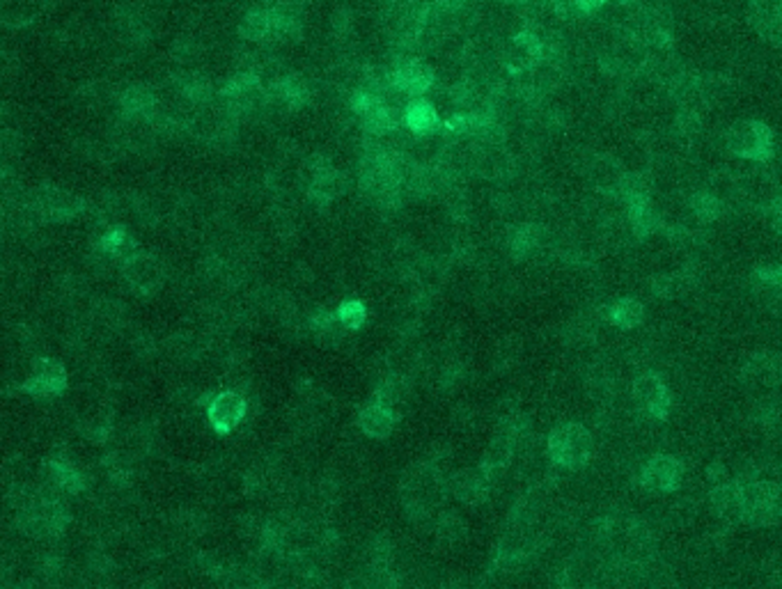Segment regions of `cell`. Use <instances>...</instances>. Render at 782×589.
I'll return each instance as SVG.
<instances>
[{"mask_svg": "<svg viewBox=\"0 0 782 589\" xmlns=\"http://www.w3.org/2000/svg\"><path fill=\"white\" fill-rule=\"evenodd\" d=\"M358 424H361L365 436L374 438V441H381V438H388L393 434L397 424V413L393 404H388L386 399L379 397L363 408L361 415H358Z\"/></svg>", "mask_w": 782, "mask_h": 589, "instance_id": "2e32d148", "label": "cell"}, {"mask_svg": "<svg viewBox=\"0 0 782 589\" xmlns=\"http://www.w3.org/2000/svg\"><path fill=\"white\" fill-rule=\"evenodd\" d=\"M542 246V230L537 225H519L510 237V250L516 257H528Z\"/></svg>", "mask_w": 782, "mask_h": 589, "instance_id": "d4e9b609", "label": "cell"}, {"mask_svg": "<svg viewBox=\"0 0 782 589\" xmlns=\"http://www.w3.org/2000/svg\"><path fill=\"white\" fill-rule=\"evenodd\" d=\"M239 37L246 42H269L271 37V10L269 5H255L239 21Z\"/></svg>", "mask_w": 782, "mask_h": 589, "instance_id": "44dd1931", "label": "cell"}, {"mask_svg": "<svg viewBox=\"0 0 782 589\" xmlns=\"http://www.w3.org/2000/svg\"><path fill=\"white\" fill-rule=\"evenodd\" d=\"M744 379L750 386H778L782 383V360L773 353H757L744 365Z\"/></svg>", "mask_w": 782, "mask_h": 589, "instance_id": "ac0fdd59", "label": "cell"}, {"mask_svg": "<svg viewBox=\"0 0 782 589\" xmlns=\"http://www.w3.org/2000/svg\"><path fill=\"white\" fill-rule=\"evenodd\" d=\"M627 172L629 170H624L620 161L613 159V156H606V154L594 156L592 163L588 166V177H590L592 186L597 188L599 193L611 195V198H615V195L620 193Z\"/></svg>", "mask_w": 782, "mask_h": 589, "instance_id": "e0dca14e", "label": "cell"}, {"mask_svg": "<svg viewBox=\"0 0 782 589\" xmlns=\"http://www.w3.org/2000/svg\"><path fill=\"white\" fill-rule=\"evenodd\" d=\"M565 14H594L601 10L608 0H555Z\"/></svg>", "mask_w": 782, "mask_h": 589, "instance_id": "f1b7e54d", "label": "cell"}, {"mask_svg": "<svg viewBox=\"0 0 782 589\" xmlns=\"http://www.w3.org/2000/svg\"><path fill=\"white\" fill-rule=\"evenodd\" d=\"M122 271L124 280H127L129 287L136 289L138 294H154L156 289L163 285V280H166V269H163L159 259L150 253H140V250L124 259Z\"/></svg>", "mask_w": 782, "mask_h": 589, "instance_id": "52a82bcc", "label": "cell"}, {"mask_svg": "<svg viewBox=\"0 0 782 589\" xmlns=\"http://www.w3.org/2000/svg\"><path fill=\"white\" fill-rule=\"evenodd\" d=\"M404 127L406 131H411L413 136L418 138H432L441 131L443 120L439 108H436L432 101L416 97L411 99L404 108Z\"/></svg>", "mask_w": 782, "mask_h": 589, "instance_id": "5bb4252c", "label": "cell"}, {"mask_svg": "<svg viewBox=\"0 0 782 589\" xmlns=\"http://www.w3.org/2000/svg\"><path fill=\"white\" fill-rule=\"evenodd\" d=\"M338 317L347 331H358L367 321V310L361 301H344L338 310Z\"/></svg>", "mask_w": 782, "mask_h": 589, "instance_id": "4316f807", "label": "cell"}, {"mask_svg": "<svg viewBox=\"0 0 782 589\" xmlns=\"http://www.w3.org/2000/svg\"><path fill=\"white\" fill-rule=\"evenodd\" d=\"M308 188L317 202H331L344 191V177L326 159H315L308 163Z\"/></svg>", "mask_w": 782, "mask_h": 589, "instance_id": "4fadbf2b", "label": "cell"}, {"mask_svg": "<svg viewBox=\"0 0 782 589\" xmlns=\"http://www.w3.org/2000/svg\"><path fill=\"white\" fill-rule=\"evenodd\" d=\"M49 477L58 491L78 493L83 489L81 473H78L74 463L67 461V459H53L51 466H49Z\"/></svg>", "mask_w": 782, "mask_h": 589, "instance_id": "603a6c76", "label": "cell"}, {"mask_svg": "<svg viewBox=\"0 0 782 589\" xmlns=\"http://www.w3.org/2000/svg\"><path fill=\"white\" fill-rule=\"evenodd\" d=\"M608 317H611V324L620 328V331H633V328L643 324L645 308L638 298L624 296L613 303V308L608 310Z\"/></svg>", "mask_w": 782, "mask_h": 589, "instance_id": "7402d4cb", "label": "cell"}, {"mask_svg": "<svg viewBox=\"0 0 782 589\" xmlns=\"http://www.w3.org/2000/svg\"><path fill=\"white\" fill-rule=\"evenodd\" d=\"M725 147L741 161L766 163L776 154V138H773L769 124L760 120H739L727 129Z\"/></svg>", "mask_w": 782, "mask_h": 589, "instance_id": "3957f363", "label": "cell"}, {"mask_svg": "<svg viewBox=\"0 0 782 589\" xmlns=\"http://www.w3.org/2000/svg\"><path fill=\"white\" fill-rule=\"evenodd\" d=\"M744 484V523L755 528L778 523L782 518V479L766 477L762 473L737 475Z\"/></svg>", "mask_w": 782, "mask_h": 589, "instance_id": "6da1fadb", "label": "cell"}, {"mask_svg": "<svg viewBox=\"0 0 782 589\" xmlns=\"http://www.w3.org/2000/svg\"><path fill=\"white\" fill-rule=\"evenodd\" d=\"M436 528H439V537H441L443 541H457V539L464 537L466 525H464V521H461V518H459L457 514L445 512V514L439 518V525H436Z\"/></svg>", "mask_w": 782, "mask_h": 589, "instance_id": "83f0119b", "label": "cell"}, {"mask_svg": "<svg viewBox=\"0 0 782 589\" xmlns=\"http://www.w3.org/2000/svg\"><path fill=\"white\" fill-rule=\"evenodd\" d=\"M638 479L649 493H675L684 482V463L672 454H654L645 461Z\"/></svg>", "mask_w": 782, "mask_h": 589, "instance_id": "277c9868", "label": "cell"}, {"mask_svg": "<svg viewBox=\"0 0 782 589\" xmlns=\"http://www.w3.org/2000/svg\"><path fill=\"white\" fill-rule=\"evenodd\" d=\"M594 441L588 427L581 422H562L549 434L546 452L558 468L581 470L590 463Z\"/></svg>", "mask_w": 782, "mask_h": 589, "instance_id": "7a4b0ae2", "label": "cell"}, {"mask_svg": "<svg viewBox=\"0 0 782 589\" xmlns=\"http://www.w3.org/2000/svg\"><path fill=\"white\" fill-rule=\"evenodd\" d=\"M691 209H693V214L700 218V221L711 223V221H716V218H721V214L725 211V204L721 198H716V195L698 193V195H693Z\"/></svg>", "mask_w": 782, "mask_h": 589, "instance_id": "484cf974", "label": "cell"}, {"mask_svg": "<svg viewBox=\"0 0 782 589\" xmlns=\"http://www.w3.org/2000/svg\"><path fill=\"white\" fill-rule=\"evenodd\" d=\"M390 81H393L395 88L400 90L404 97L416 99L434 88L436 72L422 58L404 56L390 69Z\"/></svg>", "mask_w": 782, "mask_h": 589, "instance_id": "5b68a950", "label": "cell"}, {"mask_svg": "<svg viewBox=\"0 0 782 589\" xmlns=\"http://www.w3.org/2000/svg\"><path fill=\"white\" fill-rule=\"evenodd\" d=\"M633 402L640 411L647 413L654 420H666L670 415L672 397L668 383L661 379L656 372H645L633 381Z\"/></svg>", "mask_w": 782, "mask_h": 589, "instance_id": "8992f818", "label": "cell"}, {"mask_svg": "<svg viewBox=\"0 0 782 589\" xmlns=\"http://www.w3.org/2000/svg\"><path fill=\"white\" fill-rule=\"evenodd\" d=\"M271 10V37L269 42H294L303 33V10L296 0H280L269 5Z\"/></svg>", "mask_w": 782, "mask_h": 589, "instance_id": "7c38bea8", "label": "cell"}, {"mask_svg": "<svg viewBox=\"0 0 782 589\" xmlns=\"http://www.w3.org/2000/svg\"><path fill=\"white\" fill-rule=\"evenodd\" d=\"M200 53V44L191 37H179L175 46H172V56H175L177 62H191L198 58Z\"/></svg>", "mask_w": 782, "mask_h": 589, "instance_id": "f546056e", "label": "cell"}, {"mask_svg": "<svg viewBox=\"0 0 782 589\" xmlns=\"http://www.w3.org/2000/svg\"><path fill=\"white\" fill-rule=\"evenodd\" d=\"M709 502L714 514L725 523H744V484L737 477L711 486Z\"/></svg>", "mask_w": 782, "mask_h": 589, "instance_id": "30bf717a", "label": "cell"}, {"mask_svg": "<svg viewBox=\"0 0 782 589\" xmlns=\"http://www.w3.org/2000/svg\"><path fill=\"white\" fill-rule=\"evenodd\" d=\"M757 278H760L764 285L782 289V262L778 266H764V269L757 271Z\"/></svg>", "mask_w": 782, "mask_h": 589, "instance_id": "4dcf8cb0", "label": "cell"}, {"mask_svg": "<svg viewBox=\"0 0 782 589\" xmlns=\"http://www.w3.org/2000/svg\"><path fill=\"white\" fill-rule=\"evenodd\" d=\"M65 388H67L65 367L51 358L37 360L35 367H33V374H30L28 381L23 383V390H26L28 395L39 397V399L58 397Z\"/></svg>", "mask_w": 782, "mask_h": 589, "instance_id": "9c48e42d", "label": "cell"}, {"mask_svg": "<svg viewBox=\"0 0 782 589\" xmlns=\"http://www.w3.org/2000/svg\"><path fill=\"white\" fill-rule=\"evenodd\" d=\"M748 17L764 39L782 46V0H748Z\"/></svg>", "mask_w": 782, "mask_h": 589, "instance_id": "9a60e30c", "label": "cell"}, {"mask_svg": "<svg viewBox=\"0 0 782 589\" xmlns=\"http://www.w3.org/2000/svg\"><path fill=\"white\" fill-rule=\"evenodd\" d=\"M489 484H491V475L480 466L475 470L459 473L455 477V482H452V491H455V496L461 502H466V505H477V502H482L489 496Z\"/></svg>", "mask_w": 782, "mask_h": 589, "instance_id": "d6986e66", "label": "cell"}, {"mask_svg": "<svg viewBox=\"0 0 782 589\" xmlns=\"http://www.w3.org/2000/svg\"><path fill=\"white\" fill-rule=\"evenodd\" d=\"M39 14L37 0H5L3 23L7 28H23L33 23Z\"/></svg>", "mask_w": 782, "mask_h": 589, "instance_id": "cb8c5ba5", "label": "cell"}, {"mask_svg": "<svg viewBox=\"0 0 782 589\" xmlns=\"http://www.w3.org/2000/svg\"><path fill=\"white\" fill-rule=\"evenodd\" d=\"M248 413V402L239 390H223L211 397L207 404V420L218 434H230L244 422Z\"/></svg>", "mask_w": 782, "mask_h": 589, "instance_id": "ba28073f", "label": "cell"}, {"mask_svg": "<svg viewBox=\"0 0 782 589\" xmlns=\"http://www.w3.org/2000/svg\"><path fill=\"white\" fill-rule=\"evenodd\" d=\"M120 108L127 117H152L159 113V97L145 85H131L120 94Z\"/></svg>", "mask_w": 782, "mask_h": 589, "instance_id": "ffe728a7", "label": "cell"}, {"mask_svg": "<svg viewBox=\"0 0 782 589\" xmlns=\"http://www.w3.org/2000/svg\"><path fill=\"white\" fill-rule=\"evenodd\" d=\"M37 214L49 218V221H69L81 214L83 200L76 198L74 193L62 191L56 186H42L35 195Z\"/></svg>", "mask_w": 782, "mask_h": 589, "instance_id": "8fae6325", "label": "cell"}]
</instances>
